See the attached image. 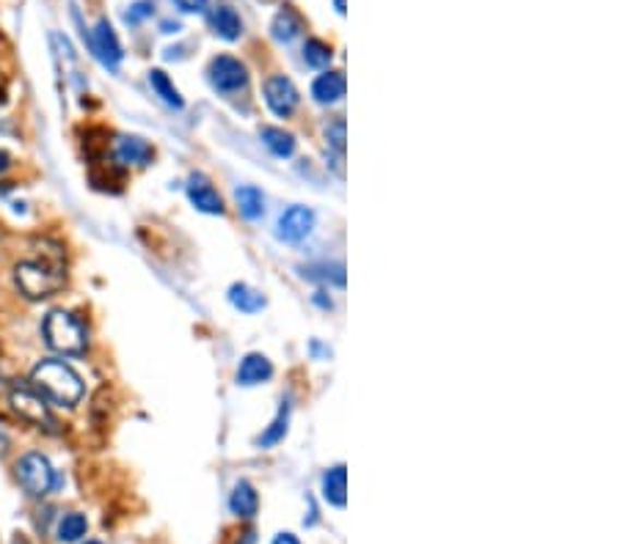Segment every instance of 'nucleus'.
Listing matches in <instances>:
<instances>
[{
    "mask_svg": "<svg viewBox=\"0 0 620 544\" xmlns=\"http://www.w3.org/2000/svg\"><path fill=\"white\" fill-rule=\"evenodd\" d=\"M177 9L186 14H196V12H204V7H207V0H175Z\"/></svg>",
    "mask_w": 620,
    "mask_h": 544,
    "instance_id": "obj_26",
    "label": "nucleus"
},
{
    "mask_svg": "<svg viewBox=\"0 0 620 544\" xmlns=\"http://www.w3.org/2000/svg\"><path fill=\"white\" fill-rule=\"evenodd\" d=\"M235 198H238V209L246 220H260L262 213H265V198H262V190L251 188V184L240 188L238 193H235Z\"/></svg>",
    "mask_w": 620,
    "mask_h": 544,
    "instance_id": "obj_19",
    "label": "nucleus"
},
{
    "mask_svg": "<svg viewBox=\"0 0 620 544\" xmlns=\"http://www.w3.org/2000/svg\"><path fill=\"white\" fill-rule=\"evenodd\" d=\"M325 141H329V144L334 146L339 155H343L345 152V121L343 119H336L334 124L325 126Z\"/></svg>",
    "mask_w": 620,
    "mask_h": 544,
    "instance_id": "obj_25",
    "label": "nucleus"
},
{
    "mask_svg": "<svg viewBox=\"0 0 620 544\" xmlns=\"http://www.w3.org/2000/svg\"><path fill=\"white\" fill-rule=\"evenodd\" d=\"M273 544H301V542H298L296 533H278V536L273 539Z\"/></svg>",
    "mask_w": 620,
    "mask_h": 544,
    "instance_id": "obj_28",
    "label": "nucleus"
},
{
    "mask_svg": "<svg viewBox=\"0 0 620 544\" xmlns=\"http://www.w3.org/2000/svg\"><path fill=\"white\" fill-rule=\"evenodd\" d=\"M229 303L238 311H243V314H257V311L265 309V298H262L257 289L246 287V283H235V287L229 289Z\"/></svg>",
    "mask_w": 620,
    "mask_h": 544,
    "instance_id": "obj_18",
    "label": "nucleus"
},
{
    "mask_svg": "<svg viewBox=\"0 0 620 544\" xmlns=\"http://www.w3.org/2000/svg\"><path fill=\"white\" fill-rule=\"evenodd\" d=\"M271 374H273L271 361H267L265 355H260V352H251V355H246L243 363H240L238 383L260 385V383H265V379H271Z\"/></svg>",
    "mask_w": 620,
    "mask_h": 544,
    "instance_id": "obj_14",
    "label": "nucleus"
},
{
    "mask_svg": "<svg viewBox=\"0 0 620 544\" xmlns=\"http://www.w3.org/2000/svg\"><path fill=\"white\" fill-rule=\"evenodd\" d=\"M83 39H88L92 52L108 70H117L119 61H122V45H119L117 31H114V25H110L108 20H99V23L94 25V31H88V34L83 31Z\"/></svg>",
    "mask_w": 620,
    "mask_h": 544,
    "instance_id": "obj_7",
    "label": "nucleus"
},
{
    "mask_svg": "<svg viewBox=\"0 0 620 544\" xmlns=\"http://www.w3.org/2000/svg\"><path fill=\"white\" fill-rule=\"evenodd\" d=\"M334 7H336V12L345 14V0H334Z\"/></svg>",
    "mask_w": 620,
    "mask_h": 544,
    "instance_id": "obj_31",
    "label": "nucleus"
},
{
    "mask_svg": "<svg viewBox=\"0 0 620 544\" xmlns=\"http://www.w3.org/2000/svg\"><path fill=\"white\" fill-rule=\"evenodd\" d=\"M9 166H12V157H9L7 152L0 149V173H7Z\"/></svg>",
    "mask_w": 620,
    "mask_h": 544,
    "instance_id": "obj_29",
    "label": "nucleus"
},
{
    "mask_svg": "<svg viewBox=\"0 0 620 544\" xmlns=\"http://www.w3.org/2000/svg\"><path fill=\"white\" fill-rule=\"evenodd\" d=\"M86 544H103V542H86Z\"/></svg>",
    "mask_w": 620,
    "mask_h": 544,
    "instance_id": "obj_33",
    "label": "nucleus"
},
{
    "mask_svg": "<svg viewBox=\"0 0 620 544\" xmlns=\"http://www.w3.org/2000/svg\"><path fill=\"white\" fill-rule=\"evenodd\" d=\"M312 97L318 99L320 105L339 102V99L345 97V75H343V72H325V75H320L318 81L312 83Z\"/></svg>",
    "mask_w": 620,
    "mask_h": 544,
    "instance_id": "obj_13",
    "label": "nucleus"
},
{
    "mask_svg": "<svg viewBox=\"0 0 620 544\" xmlns=\"http://www.w3.org/2000/svg\"><path fill=\"white\" fill-rule=\"evenodd\" d=\"M31 388L56 407H75L83 399V379L70 363L64 361H41L31 372Z\"/></svg>",
    "mask_w": 620,
    "mask_h": 544,
    "instance_id": "obj_2",
    "label": "nucleus"
},
{
    "mask_svg": "<svg viewBox=\"0 0 620 544\" xmlns=\"http://www.w3.org/2000/svg\"><path fill=\"white\" fill-rule=\"evenodd\" d=\"M210 83H213L215 92H224V94H235L240 88H246L249 83V70H246L243 63L233 56H218L210 61Z\"/></svg>",
    "mask_w": 620,
    "mask_h": 544,
    "instance_id": "obj_6",
    "label": "nucleus"
},
{
    "mask_svg": "<svg viewBox=\"0 0 620 544\" xmlns=\"http://www.w3.org/2000/svg\"><path fill=\"white\" fill-rule=\"evenodd\" d=\"M17 482L31 498H45L47 493L61 487V479L59 473L52 470L50 459L45 454H25L23 459L17 462Z\"/></svg>",
    "mask_w": 620,
    "mask_h": 544,
    "instance_id": "obj_4",
    "label": "nucleus"
},
{
    "mask_svg": "<svg viewBox=\"0 0 620 544\" xmlns=\"http://www.w3.org/2000/svg\"><path fill=\"white\" fill-rule=\"evenodd\" d=\"M88 531V520L78 511H70V515L61 517L59 522V539L61 542H78V539L86 536Z\"/></svg>",
    "mask_w": 620,
    "mask_h": 544,
    "instance_id": "obj_23",
    "label": "nucleus"
},
{
    "mask_svg": "<svg viewBox=\"0 0 620 544\" xmlns=\"http://www.w3.org/2000/svg\"><path fill=\"white\" fill-rule=\"evenodd\" d=\"M41 338L59 355H83L88 344L83 322L64 309H56L45 316V322H41Z\"/></svg>",
    "mask_w": 620,
    "mask_h": 544,
    "instance_id": "obj_3",
    "label": "nucleus"
},
{
    "mask_svg": "<svg viewBox=\"0 0 620 544\" xmlns=\"http://www.w3.org/2000/svg\"><path fill=\"white\" fill-rule=\"evenodd\" d=\"M229 509H233V515L249 520L260 509V495H257V489L249 482H238L233 489V498H229Z\"/></svg>",
    "mask_w": 620,
    "mask_h": 544,
    "instance_id": "obj_16",
    "label": "nucleus"
},
{
    "mask_svg": "<svg viewBox=\"0 0 620 544\" xmlns=\"http://www.w3.org/2000/svg\"><path fill=\"white\" fill-rule=\"evenodd\" d=\"M14 283L28 300H47L67 283V267L61 247L41 251L39 256L23 258L14 267Z\"/></svg>",
    "mask_w": 620,
    "mask_h": 544,
    "instance_id": "obj_1",
    "label": "nucleus"
},
{
    "mask_svg": "<svg viewBox=\"0 0 620 544\" xmlns=\"http://www.w3.org/2000/svg\"><path fill=\"white\" fill-rule=\"evenodd\" d=\"M150 3H135L133 7V12L128 14V23H139L141 17H146V14H150Z\"/></svg>",
    "mask_w": 620,
    "mask_h": 544,
    "instance_id": "obj_27",
    "label": "nucleus"
},
{
    "mask_svg": "<svg viewBox=\"0 0 620 544\" xmlns=\"http://www.w3.org/2000/svg\"><path fill=\"white\" fill-rule=\"evenodd\" d=\"M9 404H12V410L20 419L39 426V430L52 432V426H56V421H52L50 415V404H47L31 385H12V390H9Z\"/></svg>",
    "mask_w": 620,
    "mask_h": 544,
    "instance_id": "obj_5",
    "label": "nucleus"
},
{
    "mask_svg": "<svg viewBox=\"0 0 620 544\" xmlns=\"http://www.w3.org/2000/svg\"><path fill=\"white\" fill-rule=\"evenodd\" d=\"M9 451V437L3 435V432H0V457H3V454Z\"/></svg>",
    "mask_w": 620,
    "mask_h": 544,
    "instance_id": "obj_30",
    "label": "nucleus"
},
{
    "mask_svg": "<svg viewBox=\"0 0 620 544\" xmlns=\"http://www.w3.org/2000/svg\"><path fill=\"white\" fill-rule=\"evenodd\" d=\"M287 421H290V404H282V410H278V415H276V421H273L271 426H267L265 432H262L260 437H257V446L260 448H271V446H276V443H282L285 440V435H287Z\"/></svg>",
    "mask_w": 620,
    "mask_h": 544,
    "instance_id": "obj_21",
    "label": "nucleus"
},
{
    "mask_svg": "<svg viewBox=\"0 0 620 544\" xmlns=\"http://www.w3.org/2000/svg\"><path fill=\"white\" fill-rule=\"evenodd\" d=\"M303 23L301 17H298L296 12H293L290 7H285L282 12L276 14V20H273V39L276 41H293L298 34H301Z\"/></svg>",
    "mask_w": 620,
    "mask_h": 544,
    "instance_id": "obj_20",
    "label": "nucleus"
},
{
    "mask_svg": "<svg viewBox=\"0 0 620 544\" xmlns=\"http://www.w3.org/2000/svg\"><path fill=\"white\" fill-rule=\"evenodd\" d=\"M265 102L276 116H290L298 108V88L287 77H271L265 83Z\"/></svg>",
    "mask_w": 620,
    "mask_h": 544,
    "instance_id": "obj_9",
    "label": "nucleus"
},
{
    "mask_svg": "<svg viewBox=\"0 0 620 544\" xmlns=\"http://www.w3.org/2000/svg\"><path fill=\"white\" fill-rule=\"evenodd\" d=\"M303 61H307L309 67H314V70H323V67L331 63V47L323 45L320 39H309L307 45H303Z\"/></svg>",
    "mask_w": 620,
    "mask_h": 544,
    "instance_id": "obj_24",
    "label": "nucleus"
},
{
    "mask_svg": "<svg viewBox=\"0 0 620 544\" xmlns=\"http://www.w3.org/2000/svg\"><path fill=\"white\" fill-rule=\"evenodd\" d=\"M243 544H254V533H246V539H243Z\"/></svg>",
    "mask_w": 620,
    "mask_h": 544,
    "instance_id": "obj_32",
    "label": "nucleus"
},
{
    "mask_svg": "<svg viewBox=\"0 0 620 544\" xmlns=\"http://www.w3.org/2000/svg\"><path fill=\"white\" fill-rule=\"evenodd\" d=\"M210 23H213L215 34H218L220 39H227V41L240 39V34H243V23H240L238 12H235L233 7H215Z\"/></svg>",
    "mask_w": 620,
    "mask_h": 544,
    "instance_id": "obj_15",
    "label": "nucleus"
},
{
    "mask_svg": "<svg viewBox=\"0 0 620 544\" xmlns=\"http://www.w3.org/2000/svg\"><path fill=\"white\" fill-rule=\"evenodd\" d=\"M150 83H152V88H155L157 97H160L166 105H171V108H177V110H180L182 105H186V102H182L180 92H177V88H175V83L168 81V75L163 70H152L150 72Z\"/></svg>",
    "mask_w": 620,
    "mask_h": 544,
    "instance_id": "obj_22",
    "label": "nucleus"
},
{
    "mask_svg": "<svg viewBox=\"0 0 620 544\" xmlns=\"http://www.w3.org/2000/svg\"><path fill=\"white\" fill-rule=\"evenodd\" d=\"M260 138L276 157H290L296 152V138H293L290 132L278 130V126H262Z\"/></svg>",
    "mask_w": 620,
    "mask_h": 544,
    "instance_id": "obj_17",
    "label": "nucleus"
},
{
    "mask_svg": "<svg viewBox=\"0 0 620 544\" xmlns=\"http://www.w3.org/2000/svg\"><path fill=\"white\" fill-rule=\"evenodd\" d=\"M314 229V213L307 207H290L287 209L282 218H278V240L290 242V245H296V242L307 240L309 234H312Z\"/></svg>",
    "mask_w": 620,
    "mask_h": 544,
    "instance_id": "obj_8",
    "label": "nucleus"
},
{
    "mask_svg": "<svg viewBox=\"0 0 620 544\" xmlns=\"http://www.w3.org/2000/svg\"><path fill=\"white\" fill-rule=\"evenodd\" d=\"M152 146L146 144L144 138H135V135H130V138H119L117 146H114V157H117V162H122V166H146V162L152 160Z\"/></svg>",
    "mask_w": 620,
    "mask_h": 544,
    "instance_id": "obj_11",
    "label": "nucleus"
},
{
    "mask_svg": "<svg viewBox=\"0 0 620 544\" xmlns=\"http://www.w3.org/2000/svg\"><path fill=\"white\" fill-rule=\"evenodd\" d=\"M188 198H191L193 207L204 215H220L224 213V201H220L218 190L210 184V179L204 173H193L191 182H188Z\"/></svg>",
    "mask_w": 620,
    "mask_h": 544,
    "instance_id": "obj_10",
    "label": "nucleus"
},
{
    "mask_svg": "<svg viewBox=\"0 0 620 544\" xmlns=\"http://www.w3.org/2000/svg\"><path fill=\"white\" fill-rule=\"evenodd\" d=\"M323 498L336 509L348 504V470H345V464H336L323 475Z\"/></svg>",
    "mask_w": 620,
    "mask_h": 544,
    "instance_id": "obj_12",
    "label": "nucleus"
}]
</instances>
